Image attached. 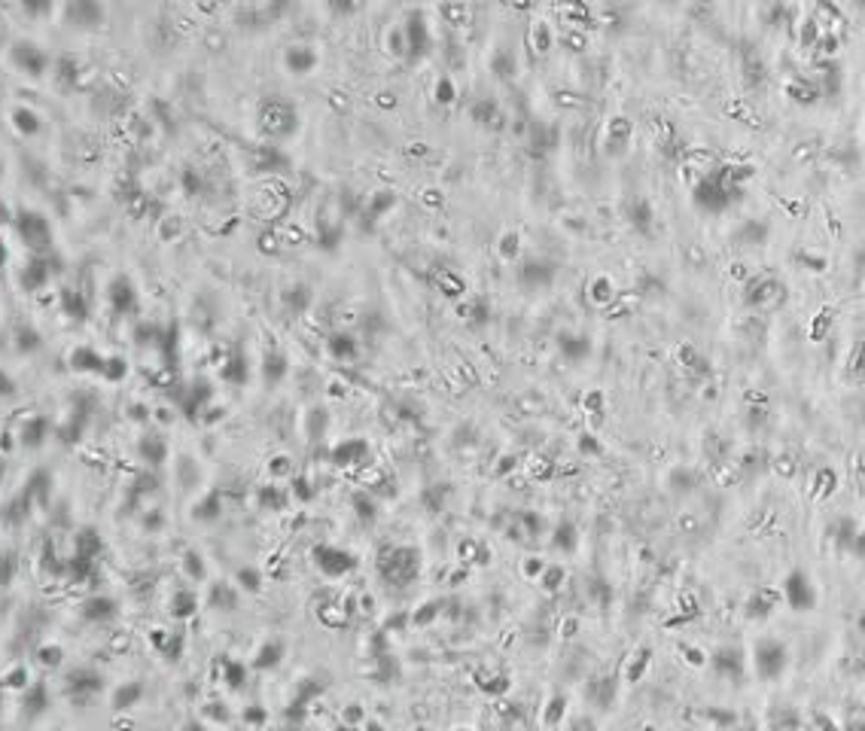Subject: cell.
<instances>
[{"instance_id":"6da1fadb","label":"cell","mask_w":865,"mask_h":731,"mask_svg":"<svg viewBox=\"0 0 865 731\" xmlns=\"http://www.w3.org/2000/svg\"><path fill=\"white\" fill-rule=\"evenodd\" d=\"M421 573V552L408 549V545H390L378 554V576L393 588H402L415 582Z\"/></svg>"},{"instance_id":"7a4b0ae2","label":"cell","mask_w":865,"mask_h":731,"mask_svg":"<svg viewBox=\"0 0 865 731\" xmlns=\"http://www.w3.org/2000/svg\"><path fill=\"white\" fill-rule=\"evenodd\" d=\"M314 564L320 567L326 576L339 579L344 573H350V570H357V558L350 552H344V549H335V545H317V549H314Z\"/></svg>"},{"instance_id":"3957f363","label":"cell","mask_w":865,"mask_h":731,"mask_svg":"<svg viewBox=\"0 0 865 731\" xmlns=\"http://www.w3.org/2000/svg\"><path fill=\"white\" fill-rule=\"evenodd\" d=\"M786 667V649L777 640H762L755 646V670L762 679H774Z\"/></svg>"},{"instance_id":"277c9868","label":"cell","mask_w":865,"mask_h":731,"mask_svg":"<svg viewBox=\"0 0 865 731\" xmlns=\"http://www.w3.org/2000/svg\"><path fill=\"white\" fill-rule=\"evenodd\" d=\"M695 205L704 207V211H710V214H719L732 205V189H728L719 177H707L698 189H695Z\"/></svg>"},{"instance_id":"5b68a950","label":"cell","mask_w":865,"mask_h":731,"mask_svg":"<svg viewBox=\"0 0 865 731\" xmlns=\"http://www.w3.org/2000/svg\"><path fill=\"white\" fill-rule=\"evenodd\" d=\"M369 442L366 439H348L332 448V464L335 466H366L369 460Z\"/></svg>"},{"instance_id":"8992f818","label":"cell","mask_w":865,"mask_h":731,"mask_svg":"<svg viewBox=\"0 0 865 731\" xmlns=\"http://www.w3.org/2000/svg\"><path fill=\"white\" fill-rule=\"evenodd\" d=\"M786 600H789V607L799 610V612L813 607V588H811V579L804 573H792L786 579Z\"/></svg>"},{"instance_id":"52a82bcc","label":"cell","mask_w":865,"mask_h":731,"mask_svg":"<svg viewBox=\"0 0 865 731\" xmlns=\"http://www.w3.org/2000/svg\"><path fill=\"white\" fill-rule=\"evenodd\" d=\"M713 667H716L719 677L741 679V674H744V655H741V649H734V646L719 649L716 655H713Z\"/></svg>"},{"instance_id":"ba28073f","label":"cell","mask_w":865,"mask_h":731,"mask_svg":"<svg viewBox=\"0 0 865 731\" xmlns=\"http://www.w3.org/2000/svg\"><path fill=\"white\" fill-rule=\"evenodd\" d=\"M558 350L564 354L570 363H579V360H585L588 357V350H591V344H588V339L585 335H561L558 339Z\"/></svg>"},{"instance_id":"9c48e42d","label":"cell","mask_w":865,"mask_h":731,"mask_svg":"<svg viewBox=\"0 0 865 731\" xmlns=\"http://www.w3.org/2000/svg\"><path fill=\"white\" fill-rule=\"evenodd\" d=\"M524 283H531V287H542V283H549L552 277H555V265L552 263H540V259H533V263L524 265Z\"/></svg>"},{"instance_id":"30bf717a","label":"cell","mask_w":865,"mask_h":731,"mask_svg":"<svg viewBox=\"0 0 865 731\" xmlns=\"http://www.w3.org/2000/svg\"><path fill=\"white\" fill-rule=\"evenodd\" d=\"M552 545H555L558 552H573L579 545V531L573 521H561L555 527V536H552Z\"/></svg>"},{"instance_id":"8fae6325","label":"cell","mask_w":865,"mask_h":731,"mask_svg":"<svg viewBox=\"0 0 865 731\" xmlns=\"http://www.w3.org/2000/svg\"><path fill=\"white\" fill-rule=\"evenodd\" d=\"M357 348H360V344H357V339L350 332H339V335H332V339H330V354L339 357V360H350L357 354Z\"/></svg>"},{"instance_id":"7c38bea8","label":"cell","mask_w":865,"mask_h":731,"mask_svg":"<svg viewBox=\"0 0 865 731\" xmlns=\"http://www.w3.org/2000/svg\"><path fill=\"white\" fill-rule=\"evenodd\" d=\"M354 509H357V518L363 521V524H372V521L378 518V500L369 491L354 494Z\"/></svg>"},{"instance_id":"4fadbf2b","label":"cell","mask_w":865,"mask_h":731,"mask_svg":"<svg viewBox=\"0 0 865 731\" xmlns=\"http://www.w3.org/2000/svg\"><path fill=\"white\" fill-rule=\"evenodd\" d=\"M561 579H564V570H561V567H545V576H542V588H545V591H555Z\"/></svg>"},{"instance_id":"5bb4252c","label":"cell","mask_w":865,"mask_h":731,"mask_svg":"<svg viewBox=\"0 0 865 731\" xmlns=\"http://www.w3.org/2000/svg\"><path fill=\"white\" fill-rule=\"evenodd\" d=\"M522 527H524V531H527V533H531V536H536V533H540V531H542V521H540V518H536V515H533V512H524V515H522Z\"/></svg>"},{"instance_id":"9a60e30c","label":"cell","mask_w":865,"mask_h":731,"mask_svg":"<svg viewBox=\"0 0 865 731\" xmlns=\"http://www.w3.org/2000/svg\"><path fill=\"white\" fill-rule=\"evenodd\" d=\"M540 570H545V564H542V561H540V558H533V561H527V567H524V573H533V576H536V573H540Z\"/></svg>"},{"instance_id":"2e32d148","label":"cell","mask_w":865,"mask_h":731,"mask_svg":"<svg viewBox=\"0 0 865 731\" xmlns=\"http://www.w3.org/2000/svg\"><path fill=\"white\" fill-rule=\"evenodd\" d=\"M439 95H442V98H439V101H442V104H448V101H451V86H448V82H442V89H439Z\"/></svg>"}]
</instances>
